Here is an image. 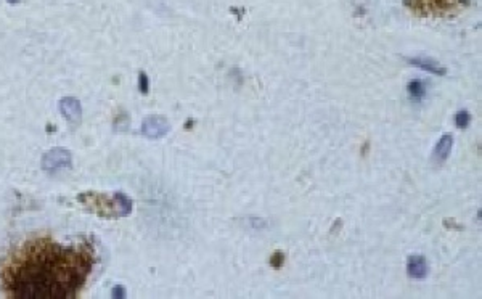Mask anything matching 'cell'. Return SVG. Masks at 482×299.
I'll return each instance as SVG.
<instances>
[{
    "label": "cell",
    "instance_id": "10",
    "mask_svg": "<svg viewBox=\"0 0 482 299\" xmlns=\"http://www.w3.org/2000/svg\"><path fill=\"white\" fill-rule=\"evenodd\" d=\"M407 92H409V97L415 101H421L426 95V86H424V82L420 81V79H413L407 84Z\"/></svg>",
    "mask_w": 482,
    "mask_h": 299
},
{
    "label": "cell",
    "instance_id": "12",
    "mask_svg": "<svg viewBox=\"0 0 482 299\" xmlns=\"http://www.w3.org/2000/svg\"><path fill=\"white\" fill-rule=\"evenodd\" d=\"M138 90L143 93V95H146V93L150 92V79L146 76V72H143V71L138 74Z\"/></svg>",
    "mask_w": 482,
    "mask_h": 299
},
{
    "label": "cell",
    "instance_id": "4",
    "mask_svg": "<svg viewBox=\"0 0 482 299\" xmlns=\"http://www.w3.org/2000/svg\"><path fill=\"white\" fill-rule=\"evenodd\" d=\"M72 164V155L66 148H52L42 158V169L49 175H58Z\"/></svg>",
    "mask_w": 482,
    "mask_h": 299
},
{
    "label": "cell",
    "instance_id": "14",
    "mask_svg": "<svg viewBox=\"0 0 482 299\" xmlns=\"http://www.w3.org/2000/svg\"><path fill=\"white\" fill-rule=\"evenodd\" d=\"M111 294H113V297H116V299H124L127 296V291H126V288L122 285H116L115 288H113Z\"/></svg>",
    "mask_w": 482,
    "mask_h": 299
},
{
    "label": "cell",
    "instance_id": "2",
    "mask_svg": "<svg viewBox=\"0 0 482 299\" xmlns=\"http://www.w3.org/2000/svg\"><path fill=\"white\" fill-rule=\"evenodd\" d=\"M79 201L90 206V211L97 212L101 217H127L132 212V200L122 192H116L111 198L100 193H84L79 196Z\"/></svg>",
    "mask_w": 482,
    "mask_h": 299
},
{
    "label": "cell",
    "instance_id": "3",
    "mask_svg": "<svg viewBox=\"0 0 482 299\" xmlns=\"http://www.w3.org/2000/svg\"><path fill=\"white\" fill-rule=\"evenodd\" d=\"M469 5V0H405V7L418 16L457 15Z\"/></svg>",
    "mask_w": 482,
    "mask_h": 299
},
{
    "label": "cell",
    "instance_id": "6",
    "mask_svg": "<svg viewBox=\"0 0 482 299\" xmlns=\"http://www.w3.org/2000/svg\"><path fill=\"white\" fill-rule=\"evenodd\" d=\"M60 111L61 115L69 121L72 126H78L82 119V106L81 101L74 97H64L60 100Z\"/></svg>",
    "mask_w": 482,
    "mask_h": 299
},
{
    "label": "cell",
    "instance_id": "5",
    "mask_svg": "<svg viewBox=\"0 0 482 299\" xmlns=\"http://www.w3.org/2000/svg\"><path fill=\"white\" fill-rule=\"evenodd\" d=\"M171 130V124L169 121L163 116H148L143 124H141L140 132L143 137L150 138V140H158L167 135V132Z\"/></svg>",
    "mask_w": 482,
    "mask_h": 299
},
{
    "label": "cell",
    "instance_id": "7",
    "mask_svg": "<svg viewBox=\"0 0 482 299\" xmlns=\"http://www.w3.org/2000/svg\"><path fill=\"white\" fill-rule=\"evenodd\" d=\"M409 64L412 66L423 69L426 72H431L434 76H446L447 74V68H443L440 63H437L436 60L428 58V57H413V58H405Z\"/></svg>",
    "mask_w": 482,
    "mask_h": 299
},
{
    "label": "cell",
    "instance_id": "8",
    "mask_svg": "<svg viewBox=\"0 0 482 299\" xmlns=\"http://www.w3.org/2000/svg\"><path fill=\"white\" fill-rule=\"evenodd\" d=\"M407 274L413 280H423L428 275L426 257L421 254H412L407 259Z\"/></svg>",
    "mask_w": 482,
    "mask_h": 299
},
{
    "label": "cell",
    "instance_id": "13",
    "mask_svg": "<svg viewBox=\"0 0 482 299\" xmlns=\"http://www.w3.org/2000/svg\"><path fill=\"white\" fill-rule=\"evenodd\" d=\"M283 263H285V254H283L281 251H275L273 256L270 257V266L275 267V269H280L283 266Z\"/></svg>",
    "mask_w": 482,
    "mask_h": 299
},
{
    "label": "cell",
    "instance_id": "15",
    "mask_svg": "<svg viewBox=\"0 0 482 299\" xmlns=\"http://www.w3.org/2000/svg\"><path fill=\"white\" fill-rule=\"evenodd\" d=\"M130 124V121H129V118L126 116V115H122V116H119L116 121H115V127L116 129H119V130H122V129H126L127 126Z\"/></svg>",
    "mask_w": 482,
    "mask_h": 299
},
{
    "label": "cell",
    "instance_id": "11",
    "mask_svg": "<svg viewBox=\"0 0 482 299\" xmlns=\"http://www.w3.org/2000/svg\"><path fill=\"white\" fill-rule=\"evenodd\" d=\"M471 123V115L469 111L466 109H460L458 113L455 115V126L458 129H466Z\"/></svg>",
    "mask_w": 482,
    "mask_h": 299
},
{
    "label": "cell",
    "instance_id": "1",
    "mask_svg": "<svg viewBox=\"0 0 482 299\" xmlns=\"http://www.w3.org/2000/svg\"><path fill=\"white\" fill-rule=\"evenodd\" d=\"M93 263L89 245L35 238L8 259L2 272L4 289L15 299H71L87 282Z\"/></svg>",
    "mask_w": 482,
    "mask_h": 299
},
{
    "label": "cell",
    "instance_id": "16",
    "mask_svg": "<svg viewBox=\"0 0 482 299\" xmlns=\"http://www.w3.org/2000/svg\"><path fill=\"white\" fill-rule=\"evenodd\" d=\"M7 2H8V4H18L20 0H7Z\"/></svg>",
    "mask_w": 482,
    "mask_h": 299
},
{
    "label": "cell",
    "instance_id": "9",
    "mask_svg": "<svg viewBox=\"0 0 482 299\" xmlns=\"http://www.w3.org/2000/svg\"><path fill=\"white\" fill-rule=\"evenodd\" d=\"M452 146H453V137L450 134H443L439 140L436 146H434V161L436 163H443L450 156V152H452Z\"/></svg>",
    "mask_w": 482,
    "mask_h": 299
}]
</instances>
